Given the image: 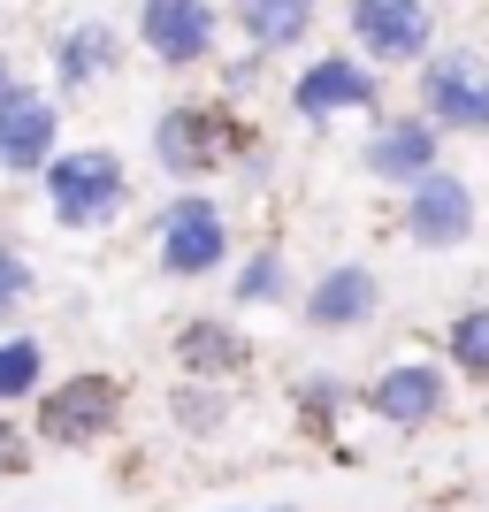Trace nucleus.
Returning <instances> with one entry per match:
<instances>
[{
	"label": "nucleus",
	"instance_id": "1",
	"mask_svg": "<svg viewBox=\"0 0 489 512\" xmlns=\"http://www.w3.org/2000/svg\"><path fill=\"white\" fill-rule=\"evenodd\" d=\"M123 199H130V176L107 146L54 153V161H46V207H54L62 230H100V222L123 214Z\"/></svg>",
	"mask_w": 489,
	"mask_h": 512
},
{
	"label": "nucleus",
	"instance_id": "2",
	"mask_svg": "<svg viewBox=\"0 0 489 512\" xmlns=\"http://www.w3.org/2000/svg\"><path fill=\"white\" fill-rule=\"evenodd\" d=\"M123 413V383L115 375H62V390L39 398V436L46 444H100Z\"/></svg>",
	"mask_w": 489,
	"mask_h": 512
},
{
	"label": "nucleus",
	"instance_id": "3",
	"mask_svg": "<svg viewBox=\"0 0 489 512\" xmlns=\"http://www.w3.org/2000/svg\"><path fill=\"white\" fill-rule=\"evenodd\" d=\"M222 253H230V230H222V207L199 192L169 199V214H161V268L169 276H214L222 268Z\"/></svg>",
	"mask_w": 489,
	"mask_h": 512
},
{
	"label": "nucleus",
	"instance_id": "4",
	"mask_svg": "<svg viewBox=\"0 0 489 512\" xmlns=\"http://www.w3.org/2000/svg\"><path fill=\"white\" fill-rule=\"evenodd\" d=\"M421 100L436 123L451 130H489V62L482 54H444V62L421 77Z\"/></svg>",
	"mask_w": 489,
	"mask_h": 512
},
{
	"label": "nucleus",
	"instance_id": "5",
	"mask_svg": "<svg viewBox=\"0 0 489 512\" xmlns=\"http://www.w3.org/2000/svg\"><path fill=\"white\" fill-rule=\"evenodd\" d=\"M222 115L214 107H169L161 123H153V153H161V169L169 176H207L222 153H230V138H222Z\"/></svg>",
	"mask_w": 489,
	"mask_h": 512
},
{
	"label": "nucleus",
	"instance_id": "6",
	"mask_svg": "<svg viewBox=\"0 0 489 512\" xmlns=\"http://www.w3.org/2000/svg\"><path fill=\"white\" fill-rule=\"evenodd\" d=\"M54 138H62V115H54V100L46 92L23 85L16 100L0 107V169L8 176H31L54 161Z\"/></svg>",
	"mask_w": 489,
	"mask_h": 512
},
{
	"label": "nucleus",
	"instance_id": "7",
	"mask_svg": "<svg viewBox=\"0 0 489 512\" xmlns=\"http://www.w3.org/2000/svg\"><path fill=\"white\" fill-rule=\"evenodd\" d=\"M138 39L169 69H184L214 46V8L207 0H146V8H138Z\"/></svg>",
	"mask_w": 489,
	"mask_h": 512
},
{
	"label": "nucleus",
	"instance_id": "8",
	"mask_svg": "<svg viewBox=\"0 0 489 512\" xmlns=\"http://www.w3.org/2000/svg\"><path fill=\"white\" fill-rule=\"evenodd\" d=\"M352 31L375 62H413L428 54V8L421 0H360L352 8Z\"/></svg>",
	"mask_w": 489,
	"mask_h": 512
},
{
	"label": "nucleus",
	"instance_id": "9",
	"mask_svg": "<svg viewBox=\"0 0 489 512\" xmlns=\"http://www.w3.org/2000/svg\"><path fill=\"white\" fill-rule=\"evenodd\" d=\"M405 230L421 237V245H459V237L474 230V192L459 176L428 169L421 184H413V199H405Z\"/></svg>",
	"mask_w": 489,
	"mask_h": 512
},
{
	"label": "nucleus",
	"instance_id": "10",
	"mask_svg": "<svg viewBox=\"0 0 489 512\" xmlns=\"http://www.w3.org/2000/svg\"><path fill=\"white\" fill-rule=\"evenodd\" d=\"M298 115H344V107H375V77H367L360 62H337V54H329V62H314L306 69V77H298Z\"/></svg>",
	"mask_w": 489,
	"mask_h": 512
},
{
	"label": "nucleus",
	"instance_id": "11",
	"mask_svg": "<svg viewBox=\"0 0 489 512\" xmlns=\"http://www.w3.org/2000/svg\"><path fill=\"white\" fill-rule=\"evenodd\" d=\"M367 398H375L383 421L421 428V421H436V406H444V375H436V367H390V375H375Z\"/></svg>",
	"mask_w": 489,
	"mask_h": 512
},
{
	"label": "nucleus",
	"instance_id": "12",
	"mask_svg": "<svg viewBox=\"0 0 489 512\" xmlns=\"http://www.w3.org/2000/svg\"><path fill=\"white\" fill-rule=\"evenodd\" d=\"M115 62H123V39H115L107 23H69L62 39H54V69H62V92L100 85Z\"/></svg>",
	"mask_w": 489,
	"mask_h": 512
},
{
	"label": "nucleus",
	"instance_id": "13",
	"mask_svg": "<svg viewBox=\"0 0 489 512\" xmlns=\"http://www.w3.org/2000/svg\"><path fill=\"white\" fill-rule=\"evenodd\" d=\"M367 314H375V276H367V268H329V276L314 283V299H306V321H314V329H360Z\"/></svg>",
	"mask_w": 489,
	"mask_h": 512
},
{
	"label": "nucleus",
	"instance_id": "14",
	"mask_svg": "<svg viewBox=\"0 0 489 512\" xmlns=\"http://www.w3.org/2000/svg\"><path fill=\"white\" fill-rule=\"evenodd\" d=\"M367 169H375V176H398V184H421V176L436 169V130H428V123H390V130H375Z\"/></svg>",
	"mask_w": 489,
	"mask_h": 512
},
{
	"label": "nucleus",
	"instance_id": "15",
	"mask_svg": "<svg viewBox=\"0 0 489 512\" xmlns=\"http://www.w3.org/2000/svg\"><path fill=\"white\" fill-rule=\"evenodd\" d=\"M237 23H245V39H253L260 54H283V46L306 39L314 0H237Z\"/></svg>",
	"mask_w": 489,
	"mask_h": 512
},
{
	"label": "nucleus",
	"instance_id": "16",
	"mask_svg": "<svg viewBox=\"0 0 489 512\" xmlns=\"http://www.w3.org/2000/svg\"><path fill=\"white\" fill-rule=\"evenodd\" d=\"M176 360H184V375H237L245 367V337H237L230 321H192L184 337H176Z\"/></svg>",
	"mask_w": 489,
	"mask_h": 512
},
{
	"label": "nucleus",
	"instance_id": "17",
	"mask_svg": "<svg viewBox=\"0 0 489 512\" xmlns=\"http://www.w3.org/2000/svg\"><path fill=\"white\" fill-rule=\"evenodd\" d=\"M46 375V352L31 337H0V406H16V398H31Z\"/></svg>",
	"mask_w": 489,
	"mask_h": 512
},
{
	"label": "nucleus",
	"instance_id": "18",
	"mask_svg": "<svg viewBox=\"0 0 489 512\" xmlns=\"http://www.w3.org/2000/svg\"><path fill=\"white\" fill-rule=\"evenodd\" d=\"M451 360L467 367V375H489V306L451 321Z\"/></svg>",
	"mask_w": 489,
	"mask_h": 512
},
{
	"label": "nucleus",
	"instance_id": "19",
	"mask_svg": "<svg viewBox=\"0 0 489 512\" xmlns=\"http://www.w3.org/2000/svg\"><path fill=\"white\" fill-rule=\"evenodd\" d=\"M23 299H31V260L16 245H0V314H16Z\"/></svg>",
	"mask_w": 489,
	"mask_h": 512
},
{
	"label": "nucleus",
	"instance_id": "20",
	"mask_svg": "<svg viewBox=\"0 0 489 512\" xmlns=\"http://www.w3.org/2000/svg\"><path fill=\"white\" fill-rule=\"evenodd\" d=\"M276 291H283V260H276V253L245 260V276H237V299H276Z\"/></svg>",
	"mask_w": 489,
	"mask_h": 512
},
{
	"label": "nucleus",
	"instance_id": "21",
	"mask_svg": "<svg viewBox=\"0 0 489 512\" xmlns=\"http://www.w3.org/2000/svg\"><path fill=\"white\" fill-rule=\"evenodd\" d=\"M176 421H184V428H214V421H222V398H207V390H176Z\"/></svg>",
	"mask_w": 489,
	"mask_h": 512
},
{
	"label": "nucleus",
	"instance_id": "22",
	"mask_svg": "<svg viewBox=\"0 0 489 512\" xmlns=\"http://www.w3.org/2000/svg\"><path fill=\"white\" fill-rule=\"evenodd\" d=\"M16 467H23V428L0 421V474H16Z\"/></svg>",
	"mask_w": 489,
	"mask_h": 512
},
{
	"label": "nucleus",
	"instance_id": "23",
	"mask_svg": "<svg viewBox=\"0 0 489 512\" xmlns=\"http://www.w3.org/2000/svg\"><path fill=\"white\" fill-rule=\"evenodd\" d=\"M16 92H23V77H16V62H8V54H0V107L16 100Z\"/></svg>",
	"mask_w": 489,
	"mask_h": 512
},
{
	"label": "nucleus",
	"instance_id": "24",
	"mask_svg": "<svg viewBox=\"0 0 489 512\" xmlns=\"http://www.w3.org/2000/svg\"><path fill=\"white\" fill-rule=\"evenodd\" d=\"M276 512H291V505H276Z\"/></svg>",
	"mask_w": 489,
	"mask_h": 512
}]
</instances>
